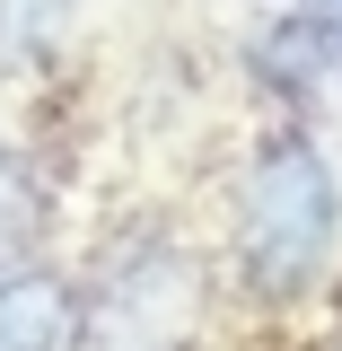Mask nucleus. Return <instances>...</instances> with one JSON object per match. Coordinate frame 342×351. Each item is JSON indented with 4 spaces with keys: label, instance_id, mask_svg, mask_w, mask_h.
<instances>
[{
    "label": "nucleus",
    "instance_id": "f03ea898",
    "mask_svg": "<svg viewBox=\"0 0 342 351\" xmlns=\"http://www.w3.org/2000/svg\"><path fill=\"white\" fill-rule=\"evenodd\" d=\"M80 343V290L53 272H0V351H71Z\"/></svg>",
    "mask_w": 342,
    "mask_h": 351
},
{
    "label": "nucleus",
    "instance_id": "7ed1b4c3",
    "mask_svg": "<svg viewBox=\"0 0 342 351\" xmlns=\"http://www.w3.org/2000/svg\"><path fill=\"white\" fill-rule=\"evenodd\" d=\"M255 62H263V80H272V88H290V97H299V88L316 97V88L334 80V44L316 36L307 18H281V27L255 44Z\"/></svg>",
    "mask_w": 342,
    "mask_h": 351
},
{
    "label": "nucleus",
    "instance_id": "f257e3e1",
    "mask_svg": "<svg viewBox=\"0 0 342 351\" xmlns=\"http://www.w3.org/2000/svg\"><path fill=\"white\" fill-rule=\"evenodd\" d=\"M342 246V184L307 132H272L237 184V263L263 299H299Z\"/></svg>",
    "mask_w": 342,
    "mask_h": 351
},
{
    "label": "nucleus",
    "instance_id": "39448f33",
    "mask_svg": "<svg viewBox=\"0 0 342 351\" xmlns=\"http://www.w3.org/2000/svg\"><path fill=\"white\" fill-rule=\"evenodd\" d=\"M299 18H307L325 44H334V62H342V0H299Z\"/></svg>",
    "mask_w": 342,
    "mask_h": 351
},
{
    "label": "nucleus",
    "instance_id": "20e7f679",
    "mask_svg": "<svg viewBox=\"0 0 342 351\" xmlns=\"http://www.w3.org/2000/svg\"><path fill=\"white\" fill-rule=\"evenodd\" d=\"M36 237H44V184L27 176V158L0 149V272H18L36 255Z\"/></svg>",
    "mask_w": 342,
    "mask_h": 351
}]
</instances>
